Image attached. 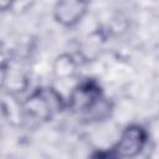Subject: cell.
Instances as JSON below:
<instances>
[{"label":"cell","instance_id":"cell-1","mask_svg":"<svg viewBox=\"0 0 159 159\" xmlns=\"http://www.w3.org/2000/svg\"><path fill=\"white\" fill-rule=\"evenodd\" d=\"M67 107L76 114L89 119H104L111 113V103L103 96L102 87L96 80H83L77 83L68 96Z\"/></svg>","mask_w":159,"mask_h":159},{"label":"cell","instance_id":"cell-2","mask_svg":"<svg viewBox=\"0 0 159 159\" xmlns=\"http://www.w3.org/2000/svg\"><path fill=\"white\" fill-rule=\"evenodd\" d=\"M65 107H67V103L53 87L36 88L22 101L25 119L30 118L39 122L52 119V117L60 113Z\"/></svg>","mask_w":159,"mask_h":159},{"label":"cell","instance_id":"cell-3","mask_svg":"<svg viewBox=\"0 0 159 159\" xmlns=\"http://www.w3.org/2000/svg\"><path fill=\"white\" fill-rule=\"evenodd\" d=\"M148 132L139 124H130L125 127L118 140L102 157L109 158H135L148 144Z\"/></svg>","mask_w":159,"mask_h":159},{"label":"cell","instance_id":"cell-4","mask_svg":"<svg viewBox=\"0 0 159 159\" xmlns=\"http://www.w3.org/2000/svg\"><path fill=\"white\" fill-rule=\"evenodd\" d=\"M87 0H57L52 15L55 21L63 27H73L82 21L87 14Z\"/></svg>","mask_w":159,"mask_h":159},{"label":"cell","instance_id":"cell-5","mask_svg":"<svg viewBox=\"0 0 159 159\" xmlns=\"http://www.w3.org/2000/svg\"><path fill=\"white\" fill-rule=\"evenodd\" d=\"M0 113L12 125H21L25 120L22 102L19 101L17 94L5 88L0 89Z\"/></svg>","mask_w":159,"mask_h":159},{"label":"cell","instance_id":"cell-6","mask_svg":"<svg viewBox=\"0 0 159 159\" xmlns=\"http://www.w3.org/2000/svg\"><path fill=\"white\" fill-rule=\"evenodd\" d=\"M76 71H77V63L71 55L62 53L55 58L52 65V72L57 80L60 81L70 80L76 75Z\"/></svg>","mask_w":159,"mask_h":159},{"label":"cell","instance_id":"cell-7","mask_svg":"<svg viewBox=\"0 0 159 159\" xmlns=\"http://www.w3.org/2000/svg\"><path fill=\"white\" fill-rule=\"evenodd\" d=\"M10 65V58L7 57V55L5 52H2L0 50V89L4 87V82H5V75H6V70Z\"/></svg>","mask_w":159,"mask_h":159},{"label":"cell","instance_id":"cell-8","mask_svg":"<svg viewBox=\"0 0 159 159\" xmlns=\"http://www.w3.org/2000/svg\"><path fill=\"white\" fill-rule=\"evenodd\" d=\"M16 0H0V12L9 11L15 5Z\"/></svg>","mask_w":159,"mask_h":159}]
</instances>
